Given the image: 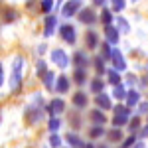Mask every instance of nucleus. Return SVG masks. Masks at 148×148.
Returning a JSON list of instances; mask_svg holds the SVG:
<instances>
[{
  "label": "nucleus",
  "mask_w": 148,
  "mask_h": 148,
  "mask_svg": "<svg viewBox=\"0 0 148 148\" xmlns=\"http://www.w3.org/2000/svg\"><path fill=\"white\" fill-rule=\"evenodd\" d=\"M22 69H24V59L22 57H16L12 61V77H10V87L16 91L20 87V81H22Z\"/></svg>",
  "instance_id": "obj_1"
},
{
  "label": "nucleus",
  "mask_w": 148,
  "mask_h": 148,
  "mask_svg": "<svg viewBox=\"0 0 148 148\" xmlns=\"http://www.w3.org/2000/svg\"><path fill=\"white\" fill-rule=\"evenodd\" d=\"M130 121V111L128 107H123V105H116L114 109V116H113V125L114 126H123Z\"/></svg>",
  "instance_id": "obj_2"
},
{
  "label": "nucleus",
  "mask_w": 148,
  "mask_h": 148,
  "mask_svg": "<svg viewBox=\"0 0 148 148\" xmlns=\"http://www.w3.org/2000/svg\"><path fill=\"white\" fill-rule=\"evenodd\" d=\"M51 59H53V63L59 65L61 69H65L69 65V57L63 49H53V51H51Z\"/></svg>",
  "instance_id": "obj_3"
},
{
  "label": "nucleus",
  "mask_w": 148,
  "mask_h": 148,
  "mask_svg": "<svg viewBox=\"0 0 148 148\" xmlns=\"http://www.w3.org/2000/svg\"><path fill=\"white\" fill-rule=\"evenodd\" d=\"M81 4H83L81 0H69L67 4L63 6V10H61V14H63L65 18H69V16H75V14H77V12L81 10Z\"/></svg>",
  "instance_id": "obj_4"
},
{
  "label": "nucleus",
  "mask_w": 148,
  "mask_h": 148,
  "mask_svg": "<svg viewBox=\"0 0 148 148\" xmlns=\"http://www.w3.org/2000/svg\"><path fill=\"white\" fill-rule=\"evenodd\" d=\"M79 22L87 24V26L95 24V22H97V14H95V10H93V8H81V12H79Z\"/></svg>",
  "instance_id": "obj_5"
},
{
  "label": "nucleus",
  "mask_w": 148,
  "mask_h": 148,
  "mask_svg": "<svg viewBox=\"0 0 148 148\" xmlns=\"http://www.w3.org/2000/svg\"><path fill=\"white\" fill-rule=\"evenodd\" d=\"M111 59H113V65H114L116 71H125L126 69V61H125V57H123V53L119 49H113L111 51Z\"/></svg>",
  "instance_id": "obj_6"
},
{
  "label": "nucleus",
  "mask_w": 148,
  "mask_h": 148,
  "mask_svg": "<svg viewBox=\"0 0 148 148\" xmlns=\"http://www.w3.org/2000/svg\"><path fill=\"white\" fill-rule=\"evenodd\" d=\"M61 36H63V40L67 42V44H75V40H77V36H75V28L73 26H61Z\"/></svg>",
  "instance_id": "obj_7"
},
{
  "label": "nucleus",
  "mask_w": 148,
  "mask_h": 148,
  "mask_svg": "<svg viewBox=\"0 0 148 148\" xmlns=\"http://www.w3.org/2000/svg\"><path fill=\"white\" fill-rule=\"evenodd\" d=\"M105 38H107L109 44H116V42H119V30L113 28V24L105 26Z\"/></svg>",
  "instance_id": "obj_8"
},
{
  "label": "nucleus",
  "mask_w": 148,
  "mask_h": 148,
  "mask_svg": "<svg viewBox=\"0 0 148 148\" xmlns=\"http://www.w3.org/2000/svg\"><path fill=\"white\" fill-rule=\"evenodd\" d=\"M57 93H65V91H69V77L67 75H59L57 77V81H56V87H53Z\"/></svg>",
  "instance_id": "obj_9"
},
{
  "label": "nucleus",
  "mask_w": 148,
  "mask_h": 148,
  "mask_svg": "<svg viewBox=\"0 0 148 148\" xmlns=\"http://www.w3.org/2000/svg\"><path fill=\"white\" fill-rule=\"evenodd\" d=\"M56 26H57V18H56V16H47V20H46V30H44V34L49 38V36L53 34Z\"/></svg>",
  "instance_id": "obj_10"
},
{
  "label": "nucleus",
  "mask_w": 148,
  "mask_h": 148,
  "mask_svg": "<svg viewBox=\"0 0 148 148\" xmlns=\"http://www.w3.org/2000/svg\"><path fill=\"white\" fill-rule=\"evenodd\" d=\"M73 105H75L77 109H83V107L87 105V95H85L83 91L75 93V95H73Z\"/></svg>",
  "instance_id": "obj_11"
},
{
  "label": "nucleus",
  "mask_w": 148,
  "mask_h": 148,
  "mask_svg": "<svg viewBox=\"0 0 148 148\" xmlns=\"http://www.w3.org/2000/svg\"><path fill=\"white\" fill-rule=\"evenodd\" d=\"M97 105H99V109H111V99L105 95V93H97Z\"/></svg>",
  "instance_id": "obj_12"
},
{
  "label": "nucleus",
  "mask_w": 148,
  "mask_h": 148,
  "mask_svg": "<svg viewBox=\"0 0 148 148\" xmlns=\"http://www.w3.org/2000/svg\"><path fill=\"white\" fill-rule=\"evenodd\" d=\"M44 85H46L47 91H53V87H56V77H53L51 71H46V75H44Z\"/></svg>",
  "instance_id": "obj_13"
},
{
  "label": "nucleus",
  "mask_w": 148,
  "mask_h": 148,
  "mask_svg": "<svg viewBox=\"0 0 148 148\" xmlns=\"http://www.w3.org/2000/svg\"><path fill=\"white\" fill-rule=\"evenodd\" d=\"M63 105H65V103L61 101V99H56V101H51L49 103V113L53 114V113H61V111H63Z\"/></svg>",
  "instance_id": "obj_14"
},
{
  "label": "nucleus",
  "mask_w": 148,
  "mask_h": 148,
  "mask_svg": "<svg viewBox=\"0 0 148 148\" xmlns=\"http://www.w3.org/2000/svg\"><path fill=\"white\" fill-rule=\"evenodd\" d=\"M67 142H69V146H73V148H83L85 146L83 140H81L77 134H67Z\"/></svg>",
  "instance_id": "obj_15"
},
{
  "label": "nucleus",
  "mask_w": 148,
  "mask_h": 148,
  "mask_svg": "<svg viewBox=\"0 0 148 148\" xmlns=\"http://www.w3.org/2000/svg\"><path fill=\"white\" fill-rule=\"evenodd\" d=\"M73 61H75V67H85V65H87V56H85L83 51H77Z\"/></svg>",
  "instance_id": "obj_16"
},
{
  "label": "nucleus",
  "mask_w": 148,
  "mask_h": 148,
  "mask_svg": "<svg viewBox=\"0 0 148 148\" xmlns=\"http://www.w3.org/2000/svg\"><path fill=\"white\" fill-rule=\"evenodd\" d=\"M138 99H140V95H138L136 91L126 93V105H128V109H130V107H134V105L138 103Z\"/></svg>",
  "instance_id": "obj_17"
},
{
  "label": "nucleus",
  "mask_w": 148,
  "mask_h": 148,
  "mask_svg": "<svg viewBox=\"0 0 148 148\" xmlns=\"http://www.w3.org/2000/svg\"><path fill=\"white\" fill-rule=\"evenodd\" d=\"M91 119H93V123H95V125H105V123H107V119H105V114L101 113V111H93L91 113Z\"/></svg>",
  "instance_id": "obj_18"
},
{
  "label": "nucleus",
  "mask_w": 148,
  "mask_h": 148,
  "mask_svg": "<svg viewBox=\"0 0 148 148\" xmlns=\"http://www.w3.org/2000/svg\"><path fill=\"white\" fill-rule=\"evenodd\" d=\"M85 40H87V47H89V49L97 47V34H95V32H87Z\"/></svg>",
  "instance_id": "obj_19"
},
{
  "label": "nucleus",
  "mask_w": 148,
  "mask_h": 148,
  "mask_svg": "<svg viewBox=\"0 0 148 148\" xmlns=\"http://www.w3.org/2000/svg\"><path fill=\"white\" fill-rule=\"evenodd\" d=\"M113 97H114V99H126V91H125V87H123L121 83H119V85H114Z\"/></svg>",
  "instance_id": "obj_20"
},
{
  "label": "nucleus",
  "mask_w": 148,
  "mask_h": 148,
  "mask_svg": "<svg viewBox=\"0 0 148 148\" xmlns=\"http://www.w3.org/2000/svg\"><path fill=\"white\" fill-rule=\"evenodd\" d=\"M103 87H105V83L101 81V77L93 79V83H91V89H93L95 93H103Z\"/></svg>",
  "instance_id": "obj_21"
},
{
  "label": "nucleus",
  "mask_w": 148,
  "mask_h": 148,
  "mask_svg": "<svg viewBox=\"0 0 148 148\" xmlns=\"http://www.w3.org/2000/svg\"><path fill=\"white\" fill-rule=\"evenodd\" d=\"M83 73H85L83 67H75V81H77V85H83L85 83V75Z\"/></svg>",
  "instance_id": "obj_22"
},
{
  "label": "nucleus",
  "mask_w": 148,
  "mask_h": 148,
  "mask_svg": "<svg viewBox=\"0 0 148 148\" xmlns=\"http://www.w3.org/2000/svg\"><path fill=\"white\" fill-rule=\"evenodd\" d=\"M107 73H109V81H111L113 85H119V83H121V75L116 73V69H114V71H107Z\"/></svg>",
  "instance_id": "obj_23"
},
{
  "label": "nucleus",
  "mask_w": 148,
  "mask_h": 148,
  "mask_svg": "<svg viewBox=\"0 0 148 148\" xmlns=\"http://www.w3.org/2000/svg\"><path fill=\"white\" fill-rule=\"evenodd\" d=\"M49 144H51L53 148H59V146H61V138L57 136L56 132H51V136H49Z\"/></svg>",
  "instance_id": "obj_24"
},
{
  "label": "nucleus",
  "mask_w": 148,
  "mask_h": 148,
  "mask_svg": "<svg viewBox=\"0 0 148 148\" xmlns=\"http://www.w3.org/2000/svg\"><path fill=\"white\" fill-rule=\"evenodd\" d=\"M113 2V10L114 12H123L125 10V0H111Z\"/></svg>",
  "instance_id": "obj_25"
},
{
  "label": "nucleus",
  "mask_w": 148,
  "mask_h": 148,
  "mask_svg": "<svg viewBox=\"0 0 148 148\" xmlns=\"http://www.w3.org/2000/svg\"><path fill=\"white\" fill-rule=\"evenodd\" d=\"M101 20H103V24H105V26H109V24H111V20H113L111 12H109V10H103L101 12Z\"/></svg>",
  "instance_id": "obj_26"
},
{
  "label": "nucleus",
  "mask_w": 148,
  "mask_h": 148,
  "mask_svg": "<svg viewBox=\"0 0 148 148\" xmlns=\"http://www.w3.org/2000/svg\"><path fill=\"white\" fill-rule=\"evenodd\" d=\"M101 51H103V59H111V49H109V42L101 44Z\"/></svg>",
  "instance_id": "obj_27"
},
{
  "label": "nucleus",
  "mask_w": 148,
  "mask_h": 148,
  "mask_svg": "<svg viewBox=\"0 0 148 148\" xmlns=\"http://www.w3.org/2000/svg\"><path fill=\"white\" fill-rule=\"evenodd\" d=\"M49 130H51V132H56L57 128H59V119H56V116H51V119H49Z\"/></svg>",
  "instance_id": "obj_28"
},
{
  "label": "nucleus",
  "mask_w": 148,
  "mask_h": 148,
  "mask_svg": "<svg viewBox=\"0 0 148 148\" xmlns=\"http://www.w3.org/2000/svg\"><path fill=\"white\" fill-rule=\"evenodd\" d=\"M109 138H111V140H121V138H123V132L114 126V130H111V132H109Z\"/></svg>",
  "instance_id": "obj_29"
},
{
  "label": "nucleus",
  "mask_w": 148,
  "mask_h": 148,
  "mask_svg": "<svg viewBox=\"0 0 148 148\" xmlns=\"http://www.w3.org/2000/svg\"><path fill=\"white\" fill-rule=\"evenodd\" d=\"M103 132H105V130H103V126H101V125L95 126V128L91 130V138H99V136H103Z\"/></svg>",
  "instance_id": "obj_30"
},
{
  "label": "nucleus",
  "mask_w": 148,
  "mask_h": 148,
  "mask_svg": "<svg viewBox=\"0 0 148 148\" xmlns=\"http://www.w3.org/2000/svg\"><path fill=\"white\" fill-rule=\"evenodd\" d=\"M116 24H119V30H121V32H128V22H126V20L119 18V20H116Z\"/></svg>",
  "instance_id": "obj_31"
},
{
  "label": "nucleus",
  "mask_w": 148,
  "mask_h": 148,
  "mask_svg": "<svg viewBox=\"0 0 148 148\" xmlns=\"http://www.w3.org/2000/svg\"><path fill=\"white\" fill-rule=\"evenodd\" d=\"M36 71H40V73H38V75H42V77H44V75H46V63H44V61H42V59H40V61H38V65H36Z\"/></svg>",
  "instance_id": "obj_32"
},
{
  "label": "nucleus",
  "mask_w": 148,
  "mask_h": 148,
  "mask_svg": "<svg viewBox=\"0 0 148 148\" xmlns=\"http://www.w3.org/2000/svg\"><path fill=\"white\" fill-rule=\"evenodd\" d=\"M51 6H53V0H44V2H42V10L44 12H49Z\"/></svg>",
  "instance_id": "obj_33"
},
{
  "label": "nucleus",
  "mask_w": 148,
  "mask_h": 148,
  "mask_svg": "<svg viewBox=\"0 0 148 148\" xmlns=\"http://www.w3.org/2000/svg\"><path fill=\"white\" fill-rule=\"evenodd\" d=\"M138 126H140V123H138V119H132V123H130V130H136Z\"/></svg>",
  "instance_id": "obj_34"
},
{
  "label": "nucleus",
  "mask_w": 148,
  "mask_h": 148,
  "mask_svg": "<svg viewBox=\"0 0 148 148\" xmlns=\"http://www.w3.org/2000/svg\"><path fill=\"white\" fill-rule=\"evenodd\" d=\"M97 71H99V73H105V69H103V61H101V59H97Z\"/></svg>",
  "instance_id": "obj_35"
},
{
  "label": "nucleus",
  "mask_w": 148,
  "mask_h": 148,
  "mask_svg": "<svg viewBox=\"0 0 148 148\" xmlns=\"http://www.w3.org/2000/svg\"><path fill=\"white\" fill-rule=\"evenodd\" d=\"M140 138H148V126H144V128L140 130Z\"/></svg>",
  "instance_id": "obj_36"
},
{
  "label": "nucleus",
  "mask_w": 148,
  "mask_h": 148,
  "mask_svg": "<svg viewBox=\"0 0 148 148\" xmlns=\"http://www.w3.org/2000/svg\"><path fill=\"white\" fill-rule=\"evenodd\" d=\"M130 144H134V136L128 138V140H125V148H126V146H130Z\"/></svg>",
  "instance_id": "obj_37"
},
{
  "label": "nucleus",
  "mask_w": 148,
  "mask_h": 148,
  "mask_svg": "<svg viewBox=\"0 0 148 148\" xmlns=\"http://www.w3.org/2000/svg\"><path fill=\"white\" fill-rule=\"evenodd\" d=\"M140 111L146 113V111H148V103H142V105H140Z\"/></svg>",
  "instance_id": "obj_38"
},
{
  "label": "nucleus",
  "mask_w": 148,
  "mask_h": 148,
  "mask_svg": "<svg viewBox=\"0 0 148 148\" xmlns=\"http://www.w3.org/2000/svg\"><path fill=\"white\" fill-rule=\"evenodd\" d=\"M93 2H95V4H97V6H103V4H105V2H107V0H93Z\"/></svg>",
  "instance_id": "obj_39"
},
{
  "label": "nucleus",
  "mask_w": 148,
  "mask_h": 148,
  "mask_svg": "<svg viewBox=\"0 0 148 148\" xmlns=\"http://www.w3.org/2000/svg\"><path fill=\"white\" fill-rule=\"evenodd\" d=\"M2 81H4V73H2V65H0V87H2Z\"/></svg>",
  "instance_id": "obj_40"
},
{
  "label": "nucleus",
  "mask_w": 148,
  "mask_h": 148,
  "mask_svg": "<svg viewBox=\"0 0 148 148\" xmlns=\"http://www.w3.org/2000/svg\"><path fill=\"white\" fill-rule=\"evenodd\" d=\"M83 148H95V146H93V144H85Z\"/></svg>",
  "instance_id": "obj_41"
},
{
  "label": "nucleus",
  "mask_w": 148,
  "mask_h": 148,
  "mask_svg": "<svg viewBox=\"0 0 148 148\" xmlns=\"http://www.w3.org/2000/svg\"><path fill=\"white\" fill-rule=\"evenodd\" d=\"M132 2H136V0H132Z\"/></svg>",
  "instance_id": "obj_42"
},
{
  "label": "nucleus",
  "mask_w": 148,
  "mask_h": 148,
  "mask_svg": "<svg viewBox=\"0 0 148 148\" xmlns=\"http://www.w3.org/2000/svg\"><path fill=\"white\" fill-rule=\"evenodd\" d=\"M101 148H105V146H101Z\"/></svg>",
  "instance_id": "obj_43"
}]
</instances>
